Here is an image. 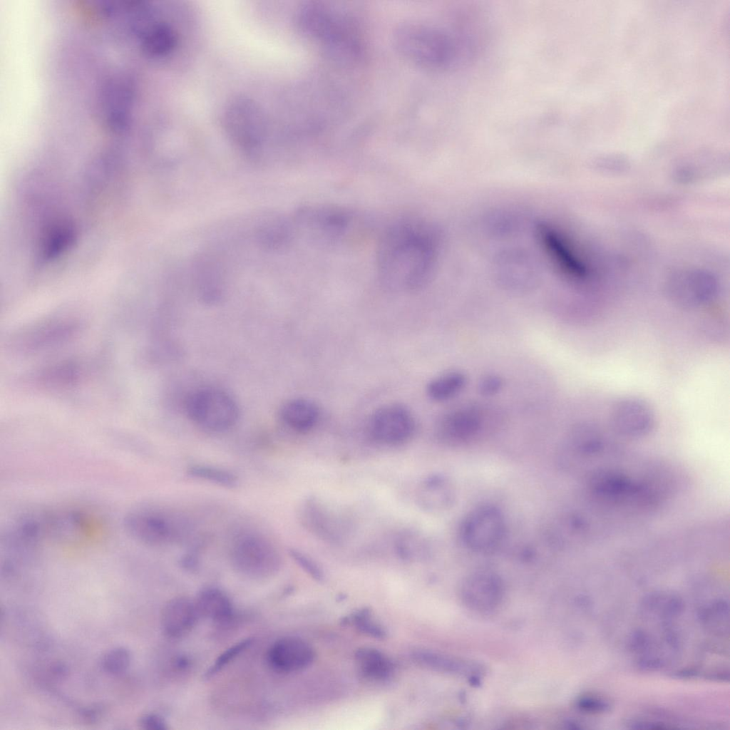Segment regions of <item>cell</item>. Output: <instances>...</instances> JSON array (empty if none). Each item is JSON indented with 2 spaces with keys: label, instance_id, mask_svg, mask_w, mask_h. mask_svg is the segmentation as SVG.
Instances as JSON below:
<instances>
[{
  "label": "cell",
  "instance_id": "34",
  "mask_svg": "<svg viewBox=\"0 0 730 730\" xmlns=\"http://www.w3.org/2000/svg\"><path fill=\"white\" fill-rule=\"evenodd\" d=\"M252 639L247 638L228 647L215 659V662L206 672L205 676L208 678L216 674L241 652L245 650L252 644Z\"/></svg>",
  "mask_w": 730,
  "mask_h": 730
},
{
  "label": "cell",
  "instance_id": "27",
  "mask_svg": "<svg viewBox=\"0 0 730 730\" xmlns=\"http://www.w3.org/2000/svg\"><path fill=\"white\" fill-rule=\"evenodd\" d=\"M466 384L467 377L464 373L449 371L431 380L427 386L426 393L431 400L443 402L458 395Z\"/></svg>",
  "mask_w": 730,
  "mask_h": 730
},
{
  "label": "cell",
  "instance_id": "17",
  "mask_svg": "<svg viewBox=\"0 0 730 730\" xmlns=\"http://www.w3.org/2000/svg\"><path fill=\"white\" fill-rule=\"evenodd\" d=\"M312 647L297 637H284L275 641L267 653L269 666L281 673H292L310 666L314 659Z\"/></svg>",
  "mask_w": 730,
  "mask_h": 730
},
{
  "label": "cell",
  "instance_id": "35",
  "mask_svg": "<svg viewBox=\"0 0 730 730\" xmlns=\"http://www.w3.org/2000/svg\"><path fill=\"white\" fill-rule=\"evenodd\" d=\"M577 706L581 711L590 714H603L607 712L611 707L608 701L593 695L581 696L577 700Z\"/></svg>",
  "mask_w": 730,
  "mask_h": 730
},
{
  "label": "cell",
  "instance_id": "8",
  "mask_svg": "<svg viewBox=\"0 0 730 730\" xmlns=\"http://www.w3.org/2000/svg\"><path fill=\"white\" fill-rule=\"evenodd\" d=\"M505 520L502 511L492 504L473 508L465 518L461 530L466 547L475 552L487 553L495 549L505 534Z\"/></svg>",
  "mask_w": 730,
  "mask_h": 730
},
{
  "label": "cell",
  "instance_id": "37",
  "mask_svg": "<svg viewBox=\"0 0 730 730\" xmlns=\"http://www.w3.org/2000/svg\"><path fill=\"white\" fill-rule=\"evenodd\" d=\"M503 386V380L499 375L490 374L481 378L478 391L483 396H491L498 394Z\"/></svg>",
  "mask_w": 730,
  "mask_h": 730
},
{
  "label": "cell",
  "instance_id": "21",
  "mask_svg": "<svg viewBox=\"0 0 730 730\" xmlns=\"http://www.w3.org/2000/svg\"><path fill=\"white\" fill-rule=\"evenodd\" d=\"M300 512L301 521L309 531L331 541L341 539L340 521L316 501H306Z\"/></svg>",
  "mask_w": 730,
  "mask_h": 730
},
{
  "label": "cell",
  "instance_id": "16",
  "mask_svg": "<svg viewBox=\"0 0 730 730\" xmlns=\"http://www.w3.org/2000/svg\"><path fill=\"white\" fill-rule=\"evenodd\" d=\"M259 114L251 103L240 101L231 106L226 115L231 136L249 154L256 153L260 146L262 125Z\"/></svg>",
  "mask_w": 730,
  "mask_h": 730
},
{
  "label": "cell",
  "instance_id": "22",
  "mask_svg": "<svg viewBox=\"0 0 730 730\" xmlns=\"http://www.w3.org/2000/svg\"><path fill=\"white\" fill-rule=\"evenodd\" d=\"M603 447L601 431L591 423L584 422L575 425L569 433L565 448L574 459L593 456Z\"/></svg>",
  "mask_w": 730,
  "mask_h": 730
},
{
  "label": "cell",
  "instance_id": "3",
  "mask_svg": "<svg viewBox=\"0 0 730 730\" xmlns=\"http://www.w3.org/2000/svg\"><path fill=\"white\" fill-rule=\"evenodd\" d=\"M398 51L411 61L421 66L445 68L462 63L470 52V44L461 35L433 26L405 24L394 35Z\"/></svg>",
  "mask_w": 730,
  "mask_h": 730
},
{
  "label": "cell",
  "instance_id": "9",
  "mask_svg": "<svg viewBox=\"0 0 730 730\" xmlns=\"http://www.w3.org/2000/svg\"><path fill=\"white\" fill-rule=\"evenodd\" d=\"M665 291L669 299L682 308L693 309L714 300L719 292L716 277L698 268L680 269L669 276Z\"/></svg>",
  "mask_w": 730,
  "mask_h": 730
},
{
  "label": "cell",
  "instance_id": "18",
  "mask_svg": "<svg viewBox=\"0 0 730 730\" xmlns=\"http://www.w3.org/2000/svg\"><path fill=\"white\" fill-rule=\"evenodd\" d=\"M418 505L431 513H441L449 510L455 504L457 493L453 482L441 474H434L425 478L417 491Z\"/></svg>",
  "mask_w": 730,
  "mask_h": 730
},
{
  "label": "cell",
  "instance_id": "13",
  "mask_svg": "<svg viewBox=\"0 0 730 730\" xmlns=\"http://www.w3.org/2000/svg\"><path fill=\"white\" fill-rule=\"evenodd\" d=\"M610 423L618 435L628 438H641L654 429L655 416L645 401L626 397L616 401L610 411Z\"/></svg>",
  "mask_w": 730,
  "mask_h": 730
},
{
  "label": "cell",
  "instance_id": "11",
  "mask_svg": "<svg viewBox=\"0 0 730 730\" xmlns=\"http://www.w3.org/2000/svg\"><path fill=\"white\" fill-rule=\"evenodd\" d=\"M537 237L550 259L562 274L573 281H583L588 267L570 242L555 227L542 222L537 226Z\"/></svg>",
  "mask_w": 730,
  "mask_h": 730
},
{
  "label": "cell",
  "instance_id": "33",
  "mask_svg": "<svg viewBox=\"0 0 730 730\" xmlns=\"http://www.w3.org/2000/svg\"><path fill=\"white\" fill-rule=\"evenodd\" d=\"M423 538L414 533H405L396 541V551L405 560H413L425 552Z\"/></svg>",
  "mask_w": 730,
  "mask_h": 730
},
{
  "label": "cell",
  "instance_id": "40",
  "mask_svg": "<svg viewBox=\"0 0 730 730\" xmlns=\"http://www.w3.org/2000/svg\"><path fill=\"white\" fill-rule=\"evenodd\" d=\"M50 672L53 674L54 677L62 678L66 676L68 673V669L64 664L56 662L51 665Z\"/></svg>",
  "mask_w": 730,
  "mask_h": 730
},
{
  "label": "cell",
  "instance_id": "24",
  "mask_svg": "<svg viewBox=\"0 0 730 730\" xmlns=\"http://www.w3.org/2000/svg\"><path fill=\"white\" fill-rule=\"evenodd\" d=\"M280 416L289 428L303 433L316 425L319 417V409L315 403L309 399H297L283 406Z\"/></svg>",
  "mask_w": 730,
  "mask_h": 730
},
{
  "label": "cell",
  "instance_id": "25",
  "mask_svg": "<svg viewBox=\"0 0 730 730\" xmlns=\"http://www.w3.org/2000/svg\"><path fill=\"white\" fill-rule=\"evenodd\" d=\"M295 227L293 222L284 217L275 218L262 225L257 231V240L264 250H282L292 242Z\"/></svg>",
  "mask_w": 730,
  "mask_h": 730
},
{
  "label": "cell",
  "instance_id": "4",
  "mask_svg": "<svg viewBox=\"0 0 730 730\" xmlns=\"http://www.w3.org/2000/svg\"><path fill=\"white\" fill-rule=\"evenodd\" d=\"M292 222L312 242L330 246L346 237L353 225L354 215L339 205H307L295 211Z\"/></svg>",
  "mask_w": 730,
  "mask_h": 730
},
{
  "label": "cell",
  "instance_id": "15",
  "mask_svg": "<svg viewBox=\"0 0 730 730\" xmlns=\"http://www.w3.org/2000/svg\"><path fill=\"white\" fill-rule=\"evenodd\" d=\"M483 414L476 406H464L443 414L436 425V434L443 443L459 446L470 442L481 431Z\"/></svg>",
  "mask_w": 730,
  "mask_h": 730
},
{
  "label": "cell",
  "instance_id": "39",
  "mask_svg": "<svg viewBox=\"0 0 730 730\" xmlns=\"http://www.w3.org/2000/svg\"><path fill=\"white\" fill-rule=\"evenodd\" d=\"M182 567L188 570H195L198 567L199 559L195 552H190L183 555L180 560Z\"/></svg>",
  "mask_w": 730,
  "mask_h": 730
},
{
  "label": "cell",
  "instance_id": "31",
  "mask_svg": "<svg viewBox=\"0 0 730 730\" xmlns=\"http://www.w3.org/2000/svg\"><path fill=\"white\" fill-rule=\"evenodd\" d=\"M131 662L130 651L124 647H116L109 649L103 657L101 666L103 670L113 675L125 672Z\"/></svg>",
  "mask_w": 730,
  "mask_h": 730
},
{
  "label": "cell",
  "instance_id": "23",
  "mask_svg": "<svg viewBox=\"0 0 730 730\" xmlns=\"http://www.w3.org/2000/svg\"><path fill=\"white\" fill-rule=\"evenodd\" d=\"M355 661L361 676L373 682H385L394 672L392 661L381 651L372 647H361L355 653Z\"/></svg>",
  "mask_w": 730,
  "mask_h": 730
},
{
  "label": "cell",
  "instance_id": "32",
  "mask_svg": "<svg viewBox=\"0 0 730 730\" xmlns=\"http://www.w3.org/2000/svg\"><path fill=\"white\" fill-rule=\"evenodd\" d=\"M346 622L352 623L361 632L374 638L383 639L386 636L385 629L374 620L366 608L354 612Z\"/></svg>",
  "mask_w": 730,
  "mask_h": 730
},
{
  "label": "cell",
  "instance_id": "2",
  "mask_svg": "<svg viewBox=\"0 0 730 730\" xmlns=\"http://www.w3.org/2000/svg\"><path fill=\"white\" fill-rule=\"evenodd\" d=\"M298 17L304 34L329 56L343 61L361 57L363 39L350 14L331 5L312 3L302 7Z\"/></svg>",
  "mask_w": 730,
  "mask_h": 730
},
{
  "label": "cell",
  "instance_id": "29",
  "mask_svg": "<svg viewBox=\"0 0 730 730\" xmlns=\"http://www.w3.org/2000/svg\"><path fill=\"white\" fill-rule=\"evenodd\" d=\"M642 605L643 611L663 619L672 618L683 609L682 600L677 595L667 593L649 595Z\"/></svg>",
  "mask_w": 730,
  "mask_h": 730
},
{
  "label": "cell",
  "instance_id": "28",
  "mask_svg": "<svg viewBox=\"0 0 730 730\" xmlns=\"http://www.w3.org/2000/svg\"><path fill=\"white\" fill-rule=\"evenodd\" d=\"M194 274L205 297H217L220 292L221 272L217 264L209 257L202 256L194 264Z\"/></svg>",
  "mask_w": 730,
  "mask_h": 730
},
{
  "label": "cell",
  "instance_id": "14",
  "mask_svg": "<svg viewBox=\"0 0 730 730\" xmlns=\"http://www.w3.org/2000/svg\"><path fill=\"white\" fill-rule=\"evenodd\" d=\"M501 578L493 572L478 570L467 575L460 586L463 603L474 611L490 612L503 599L504 588Z\"/></svg>",
  "mask_w": 730,
  "mask_h": 730
},
{
  "label": "cell",
  "instance_id": "26",
  "mask_svg": "<svg viewBox=\"0 0 730 730\" xmlns=\"http://www.w3.org/2000/svg\"><path fill=\"white\" fill-rule=\"evenodd\" d=\"M195 603L200 617L214 622H225L232 615V605L221 590L207 587L201 590Z\"/></svg>",
  "mask_w": 730,
  "mask_h": 730
},
{
  "label": "cell",
  "instance_id": "7",
  "mask_svg": "<svg viewBox=\"0 0 730 730\" xmlns=\"http://www.w3.org/2000/svg\"><path fill=\"white\" fill-rule=\"evenodd\" d=\"M231 562L240 573L255 579L275 575L281 567V557L275 547L258 535L240 537L231 550Z\"/></svg>",
  "mask_w": 730,
  "mask_h": 730
},
{
  "label": "cell",
  "instance_id": "10",
  "mask_svg": "<svg viewBox=\"0 0 730 730\" xmlns=\"http://www.w3.org/2000/svg\"><path fill=\"white\" fill-rule=\"evenodd\" d=\"M126 532L137 541L162 546L175 541L179 535L177 521L166 513L153 509L131 511L125 518Z\"/></svg>",
  "mask_w": 730,
  "mask_h": 730
},
{
  "label": "cell",
  "instance_id": "19",
  "mask_svg": "<svg viewBox=\"0 0 730 730\" xmlns=\"http://www.w3.org/2000/svg\"><path fill=\"white\" fill-rule=\"evenodd\" d=\"M199 614L195 601L185 597L170 600L161 613V627L169 637L178 638L187 634L195 626Z\"/></svg>",
  "mask_w": 730,
  "mask_h": 730
},
{
  "label": "cell",
  "instance_id": "5",
  "mask_svg": "<svg viewBox=\"0 0 730 730\" xmlns=\"http://www.w3.org/2000/svg\"><path fill=\"white\" fill-rule=\"evenodd\" d=\"M587 488L594 498L612 505L647 508L659 499L649 485L617 469L595 470L588 478Z\"/></svg>",
  "mask_w": 730,
  "mask_h": 730
},
{
  "label": "cell",
  "instance_id": "6",
  "mask_svg": "<svg viewBox=\"0 0 730 730\" xmlns=\"http://www.w3.org/2000/svg\"><path fill=\"white\" fill-rule=\"evenodd\" d=\"M190 418L204 429L222 432L232 428L238 418V408L227 393L215 389L195 391L185 405Z\"/></svg>",
  "mask_w": 730,
  "mask_h": 730
},
{
  "label": "cell",
  "instance_id": "38",
  "mask_svg": "<svg viewBox=\"0 0 730 730\" xmlns=\"http://www.w3.org/2000/svg\"><path fill=\"white\" fill-rule=\"evenodd\" d=\"M139 725L146 730H165L168 729L165 720L156 714H146L139 719Z\"/></svg>",
  "mask_w": 730,
  "mask_h": 730
},
{
  "label": "cell",
  "instance_id": "12",
  "mask_svg": "<svg viewBox=\"0 0 730 730\" xmlns=\"http://www.w3.org/2000/svg\"><path fill=\"white\" fill-rule=\"evenodd\" d=\"M368 429L371 436L385 445H399L408 441L415 431L410 411L399 404L382 406L371 416Z\"/></svg>",
  "mask_w": 730,
  "mask_h": 730
},
{
  "label": "cell",
  "instance_id": "30",
  "mask_svg": "<svg viewBox=\"0 0 730 730\" xmlns=\"http://www.w3.org/2000/svg\"><path fill=\"white\" fill-rule=\"evenodd\" d=\"M187 474L195 478L208 481L225 488H233L237 485L238 479L232 472L217 467L205 465L190 466Z\"/></svg>",
  "mask_w": 730,
  "mask_h": 730
},
{
  "label": "cell",
  "instance_id": "36",
  "mask_svg": "<svg viewBox=\"0 0 730 730\" xmlns=\"http://www.w3.org/2000/svg\"><path fill=\"white\" fill-rule=\"evenodd\" d=\"M290 557L300 566L307 574L317 581L324 579V574L322 569L311 558L294 549L289 550Z\"/></svg>",
  "mask_w": 730,
  "mask_h": 730
},
{
  "label": "cell",
  "instance_id": "1",
  "mask_svg": "<svg viewBox=\"0 0 730 730\" xmlns=\"http://www.w3.org/2000/svg\"><path fill=\"white\" fill-rule=\"evenodd\" d=\"M438 254L434 229L413 217L390 225L376 248V272L382 284L396 292H416L430 281Z\"/></svg>",
  "mask_w": 730,
  "mask_h": 730
},
{
  "label": "cell",
  "instance_id": "20",
  "mask_svg": "<svg viewBox=\"0 0 730 730\" xmlns=\"http://www.w3.org/2000/svg\"><path fill=\"white\" fill-rule=\"evenodd\" d=\"M413 658L421 666L453 675L468 677L483 672L482 667L475 662L431 651H416Z\"/></svg>",
  "mask_w": 730,
  "mask_h": 730
}]
</instances>
